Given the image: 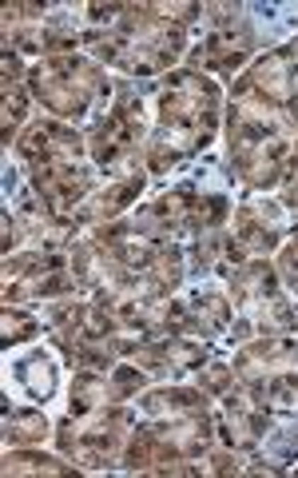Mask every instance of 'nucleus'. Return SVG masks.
<instances>
[{
  "label": "nucleus",
  "instance_id": "nucleus-1",
  "mask_svg": "<svg viewBox=\"0 0 298 478\" xmlns=\"http://www.w3.org/2000/svg\"><path fill=\"white\" fill-rule=\"evenodd\" d=\"M8 426H16V438H40L48 426H44V415H16Z\"/></svg>",
  "mask_w": 298,
  "mask_h": 478
}]
</instances>
